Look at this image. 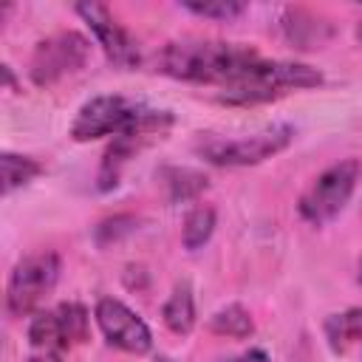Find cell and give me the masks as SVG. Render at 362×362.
Segmentation results:
<instances>
[{"label": "cell", "instance_id": "cell-14", "mask_svg": "<svg viewBox=\"0 0 362 362\" xmlns=\"http://www.w3.org/2000/svg\"><path fill=\"white\" fill-rule=\"evenodd\" d=\"M158 178L164 181L173 201H187L206 189V175L198 170H189V167H164L158 173Z\"/></svg>", "mask_w": 362, "mask_h": 362}, {"label": "cell", "instance_id": "cell-7", "mask_svg": "<svg viewBox=\"0 0 362 362\" xmlns=\"http://www.w3.org/2000/svg\"><path fill=\"white\" fill-rule=\"evenodd\" d=\"M90 54V42L79 34V31H59L51 34L45 40L37 42L31 62H28V74L31 82L40 88H48L54 82H59L68 74H76Z\"/></svg>", "mask_w": 362, "mask_h": 362}, {"label": "cell", "instance_id": "cell-2", "mask_svg": "<svg viewBox=\"0 0 362 362\" xmlns=\"http://www.w3.org/2000/svg\"><path fill=\"white\" fill-rule=\"evenodd\" d=\"M173 127V113L147 107L141 102H133L127 96H93L85 102L71 124V136L76 141H93L102 136H130L141 144L164 136Z\"/></svg>", "mask_w": 362, "mask_h": 362}, {"label": "cell", "instance_id": "cell-22", "mask_svg": "<svg viewBox=\"0 0 362 362\" xmlns=\"http://www.w3.org/2000/svg\"><path fill=\"white\" fill-rule=\"evenodd\" d=\"M28 362H62V359H59L57 354H51V351H40V354H37V356H31Z\"/></svg>", "mask_w": 362, "mask_h": 362}, {"label": "cell", "instance_id": "cell-23", "mask_svg": "<svg viewBox=\"0 0 362 362\" xmlns=\"http://www.w3.org/2000/svg\"><path fill=\"white\" fill-rule=\"evenodd\" d=\"M0 71H3V79H6V88H8V90H14V74H11V68H8V65H3Z\"/></svg>", "mask_w": 362, "mask_h": 362}, {"label": "cell", "instance_id": "cell-5", "mask_svg": "<svg viewBox=\"0 0 362 362\" xmlns=\"http://www.w3.org/2000/svg\"><path fill=\"white\" fill-rule=\"evenodd\" d=\"M359 173H362V167L356 158H342V161L331 164L328 170H322L297 201L300 218L314 226H322L331 218H337L345 209V204L351 201Z\"/></svg>", "mask_w": 362, "mask_h": 362}, {"label": "cell", "instance_id": "cell-11", "mask_svg": "<svg viewBox=\"0 0 362 362\" xmlns=\"http://www.w3.org/2000/svg\"><path fill=\"white\" fill-rule=\"evenodd\" d=\"M161 320L178 337L192 331V325H195V297H192L189 283H178L173 288V294L167 297V303L161 308Z\"/></svg>", "mask_w": 362, "mask_h": 362}, {"label": "cell", "instance_id": "cell-6", "mask_svg": "<svg viewBox=\"0 0 362 362\" xmlns=\"http://www.w3.org/2000/svg\"><path fill=\"white\" fill-rule=\"evenodd\" d=\"M59 280V257L54 252H40L23 257L8 277L6 286V308L11 317L31 314L57 286Z\"/></svg>", "mask_w": 362, "mask_h": 362}, {"label": "cell", "instance_id": "cell-24", "mask_svg": "<svg viewBox=\"0 0 362 362\" xmlns=\"http://www.w3.org/2000/svg\"><path fill=\"white\" fill-rule=\"evenodd\" d=\"M356 280L362 283V257H359V274H356Z\"/></svg>", "mask_w": 362, "mask_h": 362}, {"label": "cell", "instance_id": "cell-16", "mask_svg": "<svg viewBox=\"0 0 362 362\" xmlns=\"http://www.w3.org/2000/svg\"><path fill=\"white\" fill-rule=\"evenodd\" d=\"M0 167H3V195H11L17 187H25L28 181H34L42 173L40 161H34L28 156H17V153H3Z\"/></svg>", "mask_w": 362, "mask_h": 362}, {"label": "cell", "instance_id": "cell-20", "mask_svg": "<svg viewBox=\"0 0 362 362\" xmlns=\"http://www.w3.org/2000/svg\"><path fill=\"white\" fill-rule=\"evenodd\" d=\"M133 229H136L133 215H113L96 226V240H99V246H107L110 240H119L122 235H130Z\"/></svg>", "mask_w": 362, "mask_h": 362}, {"label": "cell", "instance_id": "cell-4", "mask_svg": "<svg viewBox=\"0 0 362 362\" xmlns=\"http://www.w3.org/2000/svg\"><path fill=\"white\" fill-rule=\"evenodd\" d=\"M294 139V127L280 122V124H269L252 136H240V139H218V136H206L195 144L198 156H204L209 164L218 167H249V164H260L277 153H283Z\"/></svg>", "mask_w": 362, "mask_h": 362}, {"label": "cell", "instance_id": "cell-15", "mask_svg": "<svg viewBox=\"0 0 362 362\" xmlns=\"http://www.w3.org/2000/svg\"><path fill=\"white\" fill-rule=\"evenodd\" d=\"M209 328H212L215 334H221V337L246 339V337L255 334V320H252V314H249L243 305L232 303V305H226V308H221V311L212 314Z\"/></svg>", "mask_w": 362, "mask_h": 362}, {"label": "cell", "instance_id": "cell-17", "mask_svg": "<svg viewBox=\"0 0 362 362\" xmlns=\"http://www.w3.org/2000/svg\"><path fill=\"white\" fill-rule=\"evenodd\" d=\"M215 232V209L212 206H195L187 218H184V229H181V243L184 249L195 252L201 249Z\"/></svg>", "mask_w": 362, "mask_h": 362}, {"label": "cell", "instance_id": "cell-12", "mask_svg": "<svg viewBox=\"0 0 362 362\" xmlns=\"http://www.w3.org/2000/svg\"><path fill=\"white\" fill-rule=\"evenodd\" d=\"M325 339L334 354H345L354 342L362 339V308H348L339 314H331L322 325Z\"/></svg>", "mask_w": 362, "mask_h": 362}, {"label": "cell", "instance_id": "cell-21", "mask_svg": "<svg viewBox=\"0 0 362 362\" xmlns=\"http://www.w3.org/2000/svg\"><path fill=\"white\" fill-rule=\"evenodd\" d=\"M221 362H272V356L263 351V348H249L238 356H229V359H221Z\"/></svg>", "mask_w": 362, "mask_h": 362}, {"label": "cell", "instance_id": "cell-9", "mask_svg": "<svg viewBox=\"0 0 362 362\" xmlns=\"http://www.w3.org/2000/svg\"><path fill=\"white\" fill-rule=\"evenodd\" d=\"M74 11L88 23V28L93 31L96 42L102 45L105 57L116 65V68H136L139 65V45L130 37V31L116 23V17L110 14L107 6L102 3H76Z\"/></svg>", "mask_w": 362, "mask_h": 362}, {"label": "cell", "instance_id": "cell-1", "mask_svg": "<svg viewBox=\"0 0 362 362\" xmlns=\"http://www.w3.org/2000/svg\"><path fill=\"white\" fill-rule=\"evenodd\" d=\"M257 57L260 54L252 45L221 42V40H175L158 48L150 65L156 74L173 79L223 88Z\"/></svg>", "mask_w": 362, "mask_h": 362}, {"label": "cell", "instance_id": "cell-25", "mask_svg": "<svg viewBox=\"0 0 362 362\" xmlns=\"http://www.w3.org/2000/svg\"><path fill=\"white\" fill-rule=\"evenodd\" d=\"M156 362H173V359H170V356H158Z\"/></svg>", "mask_w": 362, "mask_h": 362}, {"label": "cell", "instance_id": "cell-8", "mask_svg": "<svg viewBox=\"0 0 362 362\" xmlns=\"http://www.w3.org/2000/svg\"><path fill=\"white\" fill-rule=\"evenodd\" d=\"M93 314H96L99 331L105 334V339L113 348L127 351V354H147L153 348V334H150L147 322L133 308H127L122 300L102 297L96 303Z\"/></svg>", "mask_w": 362, "mask_h": 362}, {"label": "cell", "instance_id": "cell-26", "mask_svg": "<svg viewBox=\"0 0 362 362\" xmlns=\"http://www.w3.org/2000/svg\"><path fill=\"white\" fill-rule=\"evenodd\" d=\"M356 37H359V40H362V23H359V25H356Z\"/></svg>", "mask_w": 362, "mask_h": 362}, {"label": "cell", "instance_id": "cell-10", "mask_svg": "<svg viewBox=\"0 0 362 362\" xmlns=\"http://www.w3.org/2000/svg\"><path fill=\"white\" fill-rule=\"evenodd\" d=\"M283 34L288 42H294L297 48H320L328 37H331V25L317 20L314 14L308 11H300V8H291L286 11L283 17Z\"/></svg>", "mask_w": 362, "mask_h": 362}, {"label": "cell", "instance_id": "cell-19", "mask_svg": "<svg viewBox=\"0 0 362 362\" xmlns=\"http://www.w3.org/2000/svg\"><path fill=\"white\" fill-rule=\"evenodd\" d=\"M187 11L198 14V17H209V20H232L238 14L246 11L243 3L238 0H204V3H195V0H184L181 3Z\"/></svg>", "mask_w": 362, "mask_h": 362}, {"label": "cell", "instance_id": "cell-18", "mask_svg": "<svg viewBox=\"0 0 362 362\" xmlns=\"http://www.w3.org/2000/svg\"><path fill=\"white\" fill-rule=\"evenodd\" d=\"M54 311H57V320L62 325L68 348H74V345L88 339V311H85V305H79V303H59Z\"/></svg>", "mask_w": 362, "mask_h": 362}, {"label": "cell", "instance_id": "cell-3", "mask_svg": "<svg viewBox=\"0 0 362 362\" xmlns=\"http://www.w3.org/2000/svg\"><path fill=\"white\" fill-rule=\"evenodd\" d=\"M317 85H322V74L311 65L257 57L229 85L221 88L218 99L229 105H260V102L280 99L291 90H305Z\"/></svg>", "mask_w": 362, "mask_h": 362}, {"label": "cell", "instance_id": "cell-13", "mask_svg": "<svg viewBox=\"0 0 362 362\" xmlns=\"http://www.w3.org/2000/svg\"><path fill=\"white\" fill-rule=\"evenodd\" d=\"M28 339H31V345H34L37 351H51V354H57V351H65V348H68L65 334H62V325H59L54 308L34 314V320H31V325H28Z\"/></svg>", "mask_w": 362, "mask_h": 362}]
</instances>
